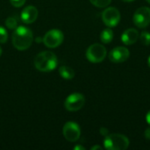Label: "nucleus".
<instances>
[{
	"instance_id": "nucleus-1",
	"label": "nucleus",
	"mask_w": 150,
	"mask_h": 150,
	"mask_svg": "<svg viewBox=\"0 0 150 150\" xmlns=\"http://www.w3.org/2000/svg\"><path fill=\"white\" fill-rule=\"evenodd\" d=\"M33 41V34L32 31L25 26L17 27L12 33V45L20 51L29 48Z\"/></svg>"
},
{
	"instance_id": "nucleus-2",
	"label": "nucleus",
	"mask_w": 150,
	"mask_h": 150,
	"mask_svg": "<svg viewBox=\"0 0 150 150\" xmlns=\"http://www.w3.org/2000/svg\"><path fill=\"white\" fill-rule=\"evenodd\" d=\"M58 61L56 55L49 51L39 53L34 58L35 68L41 72H49L54 70L57 66Z\"/></svg>"
},
{
	"instance_id": "nucleus-3",
	"label": "nucleus",
	"mask_w": 150,
	"mask_h": 150,
	"mask_svg": "<svg viewBox=\"0 0 150 150\" xmlns=\"http://www.w3.org/2000/svg\"><path fill=\"white\" fill-rule=\"evenodd\" d=\"M104 146L108 150H126L129 146V140L126 135L112 134L105 136Z\"/></svg>"
},
{
	"instance_id": "nucleus-4",
	"label": "nucleus",
	"mask_w": 150,
	"mask_h": 150,
	"mask_svg": "<svg viewBox=\"0 0 150 150\" xmlns=\"http://www.w3.org/2000/svg\"><path fill=\"white\" fill-rule=\"evenodd\" d=\"M107 51L106 48L98 43L91 45L86 51V58L88 61L93 63H98L105 60L106 57Z\"/></svg>"
},
{
	"instance_id": "nucleus-5",
	"label": "nucleus",
	"mask_w": 150,
	"mask_h": 150,
	"mask_svg": "<svg viewBox=\"0 0 150 150\" xmlns=\"http://www.w3.org/2000/svg\"><path fill=\"white\" fill-rule=\"evenodd\" d=\"M64 40L62 32L59 29H52L48 31L43 37V43L49 48H54L59 47Z\"/></svg>"
},
{
	"instance_id": "nucleus-6",
	"label": "nucleus",
	"mask_w": 150,
	"mask_h": 150,
	"mask_svg": "<svg viewBox=\"0 0 150 150\" xmlns=\"http://www.w3.org/2000/svg\"><path fill=\"white\" fill-rule=\"evenodd\" d=\"M85 104V98L83 94L75 92L70 94L64 102L65 108L69 112H76L83 108Z\"/></svg>"
},
{
	"instance_id": "nucleus-7",
	"label": "nucleus",
	"mask_w": 150,
	"mask_h": 150,
	"mask_svg": "<svg viewBox=\"0 0 150 150\" xmlns=\"http://www.w3.org/2000/svg\"><path fill=\"white\" fill-rule=\"evenodd\" d=\"M134 23L139 28H145L150 24V8L142 6L137 9L133 17Z\"/></svg>"
},
{
	"instance_id": "nucleus-8",
	"label": "nucleus",
	"mask_w": 150,
	"mask_h": 150,
	"mask_svg": "<svg viewBox=\"0 0 150 150\" xmlns=\"http://www.w3.org/2000/svg\"><path fill=\"white\" fill-rule=\"evenodd\" d=\"M102 20L108 27L116 26L120 21V13L115 7H108L102 12Z\"/></svg>"
},
{
	"instance_id": "nucleus-9",
	"label": "nucleus",
	"mask_w": 150,
	"mask_h": 150,
	"mask_svg": "<svg viewBox=\"0 0 150 150\" xmlns=\"http://www.w3.org/2000/svg\"><path fill=\"white\" fill-rule=\"evenodd\" d=\"M62 134L64 138L71 142H76L81 135V129L78 124L74 121H69L65 123L62 128Z\"/></svg>"
},
{
	"instance_id": "nucleus-10",
	"label": "nucleus",
	"mask_w": 150,
	"mask_h": 150,
	"mask_svg": "<svg viewBox=\"0 0 150 150\" xmlns=\"http://www.w3.org/2000/svg\"><path fill=\"white\" fill-rule=\"evenodd\" d=\"M130 55L129 50L125 47H117L111 50L109 54V59L111 62L115 63H120L126 62Z\"/></svg>"
},
{
	"instance_id": "nucleus-11",
	"label": "nucleus",
	"mask_w": 150,
	"mask_h": 150,
	"mask_svg": "<svg viewBox=\"0 0 150 150\" xmlns=\"http://www.w3.org/2000/svg\"><path fill=\"white\" fill-rule=\"evenodd\" d=\"M20 17H21V20L25 24H32L36 20L38 17V10L36 7L33 5H29L22 11Z\"/></svg>"
},
{
	"instance_id": "nucleus-12",
	"label": "nucleus",
	"mask_w": 150,
	"mask_h": 150,
	"mask_svg": "<svg viewBox=\"0 0 150 150\" xmlns=\"http://www.w3.org/2000/svg\"><path fill=\"white\" fill-rule=\"evenodd\" d=\"M138 39L139 32L135 28H128L121 35V41L127 46L134 44Z\"/></svg>"
},
{
	"instance_id": "nucleus-13",
	"label": "nucleus",
	"mask_w": 150,
	"mask_h": 150,
	"mask_svg": "<svg viewBox=\"0 0 150 150\" xmlns=\"http://www.w3.org/2000/svg\"><path fill=\"white\" fill-rule=\"evenodd\" d=\"M59 73L61 76L66 80H71L75 76V71L73 69L68 66H62L59 69Z\"/></svg>"
},
{
	"instance_id": "nucleus-14",
	"label": "nucleus",
	"mask_w": 150,
	"mask_h": 150,
	"mask_svg": "<svg viewBox=\"0 0 150 150\" xmlns=\"http://www.w3.org/2000/svg\"><path fill=\"white\" fill-rule=\"evenodd\" d=\"M112 39H113V32L110 28L105 29L100 34V40L105 44L110 43L112 40Z\"/></svg>"
},
{
	"instance_id": "nucleus-15",
	"label": "nucleus",
	"mask_w": 150,
	"mask_h": 150,
	"mask_svg": "<svg viewBox=\"0 0 150 150\" xmlns=\"http://www.w3.org/2000/svg\"><path fill=\"white\" fill-rule=\"evenodd\" d=\"M90 1L93 5H95L96 7H98V8L106 7L112 2V0H90Z\"/></svg>"
},
{
	"instance_id": "nucleus-16",
	"label": "nucleus",
	"mask_w": 150,
	"mask_h": 150,
	"mask_svg": "<svg viewBox=\"0 0 150 150\" xmlns=\"http://www.w3.org/2000/svg\"><path fill=\"white\" fill-rule=\"evenodd\" d=\"M140 40H141V42L142 43V45L144 46H149L150 45V33L148 32H145L143 31L141 35H140Z\"/></svg>"
},
{
	"instance_id": "nucleus-17",
	"label": "nucleus",
	"mask_w": 150,
	"mask_h": 150,
	"mask_svg": "<svg viewBox=\"0 0 150 150\" xmlns=\"http://www.w3.org/2000/svg\"><path fill=\"white\" fill-rule=\"evenodd\" d=\"M17 25H18V22H17V19L13 17H10L8 18L6 20H5V25L9 28V29H16L17 28Z\"/></svg>"
},
{
	"instance_id": "nucleus-18",
	"label": "nucleus",
	"mask_w": 150,
	"mask_h": 150,
	"mask_svg": "<svg viewBox=\"0 0 150 150\" xmlns=\"http://www.w3.org/2000/svg\"><path fill=\"white\" fill-rule=\"evenodd\" d=\"M8 40V33L3 26H0V43H5Z\"/></svg>"
},
{
	"instance_id": "nucleus-19",
	"label": "nucleus",
	"mask_w": 150,
	"mask_h": 150,
	"mask_svg": "<svg viewBox=\"0 0 150 150\" xmlns=\"http://www.w3.org/2000/svg\"><path fill=\"white\" fill-rule=\"evenodd\" d=\"M25 1L26 0H10L11 5L14 6V7H17V8L21 7L22 5H24V4L25 3Z\"/></svg>"
},
{
	"instance_id": "nucleus-20",
	"label": "nucleus",
	"mask_w": 150,
	"mask_h": 150,
	"mask_svg": "<svg viewBox=\"0 0 150 150\" xmlns=\"http://www.w3.org/2000/svg\"><path fill=\"white\" fill-rule=\"evenodd\" d=\"M99 132H100V134H101L102 136H105V137L106 135L109 134V131H108V129L105 128V127H101L100 130H99Z\"/></svg>"
},
{
	"instance_id": "nucleus-21",
	"label": "nucleus",
	"mask_w": 150,
	"mask_h": 150,
	"mask_svg": "<svg viewBox=\"0 0 150 150\" xmlns=\"http://www.w3.org/2000/svg\"><path fill=\"white\" fill-rule=\"evenodd\" d=\"M144 136H145L146 139L150 140V127L147 128V129L145 130V132H144Z\"/></svg>"
},
{
	"instance_id": "nucleus-22",
	"label": "nucleus",
	"mask_w": 150,
	"mask_h": 150,
	"mask_svg": "<svg viewBox=\"0 0 150 150\" xmlns=\"http://www.w3.org/2000/svg\"><path fill=\"white\" fill-rule=\"evenodd\" d=\"M91 150H97V149H99V150H102L103 149H102V147L101 146H98V145H96V146H93L91 149Z\"/></svg>"
},
{
	"instance_id": "nucleus-23",
	"label": "nucleus",
	"mask_w": 150,
	"mask_h": 150,
	"mask_svg": "<svg viewBox=\"0 0 150 150\" xmlns=\"http://www.w3.org/2000/svg\"><path fill=\"white\" fill-rule=\"evenodd\" d=\"M74 149L75 150H85V148H84V147H83V146H80V145H78V146H76V147L74 148Z\"/></svg>"
},
{
	"instance_id": "nucleus-24",
	"label": "nucleus",
	"mask_w": 150,
	"mask_h": 150,
	"mask_svg": "<svg viewBox=\"0 0 150 150\" xmlns=\"http://www.w3.org/2000/svg\"><path fill=\"white\" fill-rule=\"evenodd\" d=\"M146 120L148 122V124L150 126V111L147 113V116H146Z\"/></svg>"
},
{
	"instance_id": "nucleus-25",
	"label": "nucleus",
	"mask_w": 150,
	"mask_h": 150,
	"mask_svg": "<svg viewBox=\"0 0 150 150\" xmlns=\"http://www.w3.org/2000/svg\"><path fill=\"white\" fill-rule=\"evenodd\" d=\"M123 2H125V3H130V2H133V1H134V0H122Z\"/></svg>"
},
{
	"instance_id": "nucleus-26",
	"label": "nucleus",
	"mask_w": 150,
	"mask_h": 150,
	"mask_svg": "<svg viewBox=\"0 0 150 150\" xmlns=\"http://www.w3.org/2000/svg\"><path fill=\"white\" fill-rule=\"evenodd\" d=\"M148 64H149V66L150 68V56L149 57V60H148Z\"/></svg>"
},
{
	"instance_id": "nucleus-27",
	"label": "nucleus",
	"mask_w": 150,
	"mask_h": 150,
	"mask_svg": "<svg viewBox=\"0 0 150 150\" xmlns=\"http://www.w3.org/2000/svg\"><path fill=\"white\" fill-rule=\"evenodd\" d=\"M1 54H2V47H0V56H1Z\"/></svg>"
},
{
	"instance_id": "nucleus-28",
	"label": "nucleus",
	"mask_w": 150,
	"mask_h": 150,
	"mask_svg": "<svg viewBox=\"0 0 150 150\" xmlns=\"http://www.w3.org/2000/svg\"><path fill=\"white\" fill-rule=\"evenodd\" d=\"M146 1H147V2H148L149 4H150V0H146Z\"/></svg>"
}]
</instances>
